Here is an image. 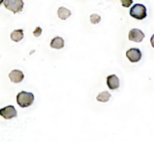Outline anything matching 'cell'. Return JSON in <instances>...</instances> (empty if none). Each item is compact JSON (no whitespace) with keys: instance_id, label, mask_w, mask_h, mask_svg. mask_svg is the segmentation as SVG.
<instances>
[{"instance_id":"30bf717a","label":"cell","mask_w":154,"mask_h":142,"mask_svg":"<svg viewBox=\"0 0 154 142\" xmlns=\"http://www.w3.org/2000/svg\"><path fill=\"white\" fill-rule=\"evenodd\" d=\"M71 15V12L70 10L63 7V6H60L59 7L58 9V16L61 19V20H66L67 18H69V16Z\"/></svg>"},{"instance_id":"6da1fadb","label":"cell","mask_w":154,"mask_h":142,"mask_svg":"<svg viewBox=\"0 0 154 142\" xmlns=\"http://www.w3.org/2000/svg\"><path fill=\"white\" fill-rule=\"evenodd\" d=\"M33 101H34V95L32 92H26L24 91H22L16 96L17 104L21 108H26L31 106L33 103Z\"/></svg>"},{"instance_id":"2e32d148","label":"cell","mask_w":154,"mask_h":142,"mask_svg":"<svg viewBox=\"0 0 154 142\" xmlns=\"http://www.w3.org/2000/svg\"><path fill=\"white\" fill-rule=\"evenodd\" d=\"M151 44H152V47L154 48V34L152 36V38H151Z\"/></svg>"},{"instance_id":"3957f363","label":"cell","mask_w":154,"mask_h":142,"mask_svg":"<svg viewBox=\"0 0 154 142\" xmlns=\"http://www.w3.org/2000/svg\"><path fill=\"white\" fill-rule=\"evenodd\" d=\"M3 3H4L5 7L12 11L14 14H17L21 12L24 5L23 0H4Z\"/></svg>"},{"instance_id":"e0dca14e","label":"cell","mask_w":154,"mask_h":142,"mask_svg":"<svg viewBox=\"0 0 154 142\" xmlns=\"http://www.w3.org/2000/svg\"><path fill=\"white\" fill-rule=\"evenodd\" d=\"M3 2H4V0H0V5H1V4H2Z\"/></svg>"},{"instance_id":"5b68a950","label":"cell","mask_w":154,"mask_h":142,"mask_svg":"<svg viewBox=\"0 0 154 142\" xmlns=\"http://www.w3.org/2000/svg\"><path fill=\"white\" fill-rule=\"evenodd\" d=\"M144 34L143 31L134 28L129 32V40L134 43H141L144 38Z\"/></svg>"},{"instance_id":"4fadbf2b","label":"cell","mask_w":154,"mask_h":142,"mask_svg":"<svg viewBox=\"0 0 154 142\" xmlns=\"http://www.w3.org/2000/svg\"><path fill=\"white\" fill-rule=\"evenodd\" d=\"M101 21V17L100 15H97V14H93L90 15V22L92 24H98Z\"/></svg>"},{"instance_id":"ba28073f","label":"cell","mask_w":154,"mask_h":142,"mask_svg":"<svg viewBox=\"0 0 154 142\" xmlns=\"http://www.w3.org/2000/svg\"><path fill=\"white\" fill-rule=\"evenodd\" d=\"M9 78H10L11 82H13L14 83H19L23 80L24 75H23V72H21L20 70H13L9 73Z\"/></svg>"},{"instance_id":"9c48e42d","label":"cell","mask_w":154,"mask_h":142,"mask_svg":"<svg viewBox=\"0 0 154 142\" xmlns=\"http://www.w3.org/2000/svg\"><path fill=\"white\" fill-rule=\"evenodd\" d=\"M51 47L54 49H61L64 47V40L61 37H55L51 42Z\"/></svg>"},{"instance_id":"7c38bea8","label":"cell","mask_w":154,"mask_h":142,"mask_svg":"<svg viewBox=\"0 0 154 142\" xmlns=\"http://www.w3.org/2000/svg\"><path fill=\"white\" fill-rule=\"evenodd\" d=\"M110 98H111V94L108 92H102L97 95V100L100 102H107Z\"/></svg>"},{"instance_id":"5bb4252c","label":"cell","mask_w":154,"mask_h":142,"mask_svg":"<svg viewBox=\"0 0 154 142\" xmlns=\"http://www.w3.org/2000/svg\"><path fill=\"white\" fill-rule=\"evenodd\" d=\"M121 4L124 7H129L133 4V0H121Z\"/></svg>"},{"instance_id":"9a60e30c","label":"cell","mask_w":154,"mask_h":142,"mask_svg":"<svg viewBox=\"0 0 154 142\" xmlns=\"http://www.w3.org/2000/svg\"><path fill=\"white\" fill-rule=\"evenodd\" d=\"M42 28H41V27H37V28L33 31V35H34L35 37H39V36L42 34Z\"/></svg>"},{"instance_id":"8992f818","label":"cell","mask_w":154,"mask_h":142,"mask_svg":"<svg viewBox=\"0 0 154 142\" xmlns=\"http://www.w3.org/2000/svg\"><path fill=\"white\" fill-rule=\"evenodd\" d=\"M126 57L132 63H137L142 58V53L137 48H131L126 52Z\"/></svg>"},{"instance_id":"8fae6325","label":"cell","mask_w":154,"mask_h":142,"mask_svg":"<svg viewBox=\"0 0 154 142\" xmlns=\"http://www.w3.org/2000/svg\"><path fill=\"white\" fill-rule=\"evenodd\" d=\"M23 38V31L22 29L14 30L11 33V39L15 43L20 42Z\"/></svg>"},{"instance_id":"7a4b0ae2","label":"cell","mask_w":154,"mask_h":142,"mask_svg":"<svg viewBox=\"0 0 154 142\" xmlns=\"http://www.w3.org/2000/svg\"><path fill=\"white\" fill-rule=\"evenodd\" d=\"M130 15L137 20H143L147 16L146 7L142 4H135L130 9Z\"/></svg>"},{"instance_id":"277c9868","label":"cell","mask_w":154,"mask_h":142,"mask_svg":"<svg viewBox=\"0 0 154 142\" xmlns=\"http://www.w3.org/2000/svg\"><path fill=\"white\" fill-rule=\"evenodd\" d=\"M0 116L5 120H10L17 117V111L13 105H8L3 109H0Z\"/></svg>"},{"instance_id":"52a82bcc","label":"cell","mask_w":154,"mask_h":142,"mask_svg":"<svg viewBox=\"0 0 154 142\" xmlns=\"http://www.w3.org/2000/svg\"><path fill=\"white\" fill-rule=\"evenodd\" d=\"M106 84L110 90H116L120 86V82H119L118 77L113 74V75H109L106 78Z\"/></svg>"}]
</instances>
